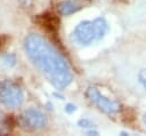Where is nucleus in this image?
<instances>
[{"label":"nucleus","mask_w":146,"mask_h":136,"mask_svg":"<svg viewBox=\"0 0 146 136\" xmlns=\"http://www.w3.org/2000/svg\"><path fill=\"white\" fill-rule=\"evenodd\" d=\"M0 114H1V112H0Z\"/></svg>","instance_id":"nucleus-14"},{"label":"nucleus","mask_w":146,"mask_h":136,"mask_svg":"<svg viewBox=\"0 0 146 136\" xmlns=\"http://www.w3.org/2000/svg\"><path fill=\"white\" fill-rule=\"evenodd\" d=\"M138 79H139L140 83L143 85V87H144L145 90H146V69H144V70H141V71L139 72V74H138Z\"/></svg>","instance_id":"nucleus-9"},{"label":"nucleus","mask_w":146,"mask_h":136,"mask_svg":"<svg viewBox=\"0 0 146 136\" xmlns=\"http://www.w3.org/2000/svg\"><path fill=\"white\" fill-rule=\"evenodd\" d=\"M24 50L32 64L58 89L66 88L73 80L65 58L43 37L30 33L24 39Z\"/></svg>","instance_id":"nucleus-1"},{"label":"nucleus","mask_w":146,"mask_h":136,"mask_svg":"<svg viewBox=\"0 0 146 136\" xmlns=\"http://www.w3.org/2000/svg\"><path fill=\"white\" fill-rule=\"evenodd\" d=\"M78 125H79L80 127H83V128H91V127H92L91 121L88 120V119H80V120L78 121Z\"/></svg>","instance_id":"nucleus-10"},{"label":"nucleus","mask_w":146,"mask_h":136,"mask_svg":"<svg viewBox=\"0 0 146 136\" xmlns=\"http://www.w3.org/2000/svg\"><path fill=\"white\" fill-rule=\"evenodd\" d=\"M35 23H38L44 31H47L50 34H57L59 30V18L52 14V13H43L40 15H36L34 17Z\"/></svg>","instance_id":"nucleus-6"},{"label":"nucleus","mask_w":146,"mask_h":136,"mask_svg":"<svg viewBox=\"0 0 146 136\" xmlns=\"http://www.w3.org/2000/svg\"><path fill=\"white\" fill-rule=\"evenodd\" d=\"M86 97L90 103L96 105L105 114L113 115L120 111V104L116 101L105 96L96 86H89L87 88Z\"/></svg>","instance_id":"nucleus-4"},{"label":"nucleus","mask_w":146,"mask_h":136,"mask_svg":"<svg viewBox=\"0 0 146 136\" xmlns=\"http://www.w3.org/2000/svg\"><path fill=\"white\" fill-rule=\"evenodd\" d=\"M143 121H144V123H146V113L143 115Z\"/></svg>","instance_id":"nucleus-13"},{"label":"nucleus","mask_w":146,"mask_h":136,"mask_svg":"<svg viewBox=\"0 0 146 136\" xmlns=\"http://www.w3.org/2000/svg\"><path fill=\"white\" fill-rule=\"evenodd\" d=\"M19 123L26 130L36 131L46 127L47 118L40 110L30 107L24 110L23 113L19 115Z\"/></svg>","instance_id":"nucleus-5"},{"label":"nucleus","mask_w":146,"mask_h":136,"mask_svg":"<svg viewBox=\"0 0 146 136\" xmlns=\"http://www.w3.org/2000/svg\"><path fill=\"white\" fill-rule=\"evenodd\" d=\"M0 61H1V65H3L5 67H13L16 64V57L14 54H9V53H5L0 56Z\"/></svg>","instance_id":"nucleus-8"},{"label":"nucleus","mask_w":146,"mask_h":136,"mask_svg":"<svg viewBox=\"0 0 146 136\" xmlns=\"http://www.w3.org/2000/svg\"><path fill=\"white\" fill-rule=\"evenodd\" d=\"M76 110V106L75 105H73V104H71V103H68V104H66V107H65V111L67 112V113H73L74 111Z\"/></svg>","instance_id":"nucleus-11"},{"label":"nucleus","mask_w":146,"mask_h":136,"mask_svg":"<svg viewBox=\"0 0 146 136\" xmlns=\"http://www.w3.org/2000/svg\"><path fill=\"white\" fill-rule=\"evenodd\" d=\"M108 31V24L105 18L98 17L94 21H82L73 31V39L81 46H88L99 41Z\"/></svg>","instance_id":"nucleus-2"},{"label":"nucleus","mask_w":146,"mask_h":136,"mask_svg":"<svg viewBox=\"0 0 146 136\" xmlns=\"http://www.w3.org/2000/svg\"><path fill=\"white\" fill-rule=\"evenodd\" d=\"M7 41H8V37L5 35V34H1L0 35V49L7 43Z\"/></svg>","instance_id":"nucleus-12"},{"label":"nucleus","mask_w":146,"mask_h":136,"mask_svg":"<svg viewBox=\"0 0 146 136\" xmlns=\"http://www.w3.org/2000/svg\"><path fill=\"white\" fill-rule=\"evenodd\" d=\"M24 93L21 86L11 80L0 81V103L9 109H16L22 105Z\"/></svg>","instance_id":"nucleus-3"},{"label":"nucleus","mask_w":146,"mask_h":136,"mask_svg":"<svg viewBox=\"0 0 146 136\" xmlns=\"http://www.w3.org/2000/svg\"><path fill=\"white\" fill-rule=\"evenodd\" d=\"M84 7L83 0H63L57 5V10L62 16H68Z\"/></svg>","instance_id":"nucleus-7"}]
</instances>
